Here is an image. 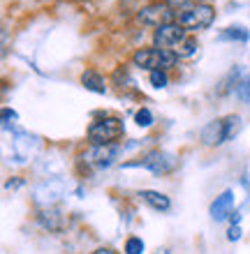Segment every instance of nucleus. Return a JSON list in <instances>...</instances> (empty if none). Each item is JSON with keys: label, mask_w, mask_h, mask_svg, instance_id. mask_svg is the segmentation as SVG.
Returning <instances> with one entry per match:
<instances>
[{"label": "nucleus", "mask_w": 250, "mask_h": 254, "mask_svg": "<svg viewBox=\"0 0 250 254\" xmlns=\"http://www.w3.org/2000/svg\"><path fill=\"white\" fill-rule=\"evenodd\" d=\"M178 58H181V56L176 54V51L149 47V49H139V51H135L132 63H135L137 67H142V69H149V72H158V69L167 72L169 67H174L176 63H178Z\"/></svg>", "instance_id": "nucleus-1"}, {"label": "nucleus", "mask_w": 250, "mask_h": 254, "mask_svg": "<svg viewBox=\"0 0 250 254\" xmlns=\"http://www.w3.org/2000/svg\"><path fill=\"white\" fill-rule=\"evenodd\" d=\"M241 129V118L239 116H225L218 121H211L209 125L202 129V141L204 146H220L225 141H230L234 134Z\"/></svg>", "instance_id": "nucleus-2"}, {"label": "nucleus", "mask_w": 250, "mask_h": 254, "mask_svg": "<svg viewBox=\"0 0 250 254\" xmlns=\"http://www.w3.org/2000/svg\"><path fill=\"white\" fill-rule=\"evenodd\" d=\"M123 132H125V127H123L121 118L107 116L102 121L90 123V127H88V141H90V146H107V143H116L123 136Z\"/></svg>", "instance_id": "nucleus-3"}, {"label": "nucleus", "mask_w": 250, "mask_h": 254, "mask_svg": "<svg viewBox=\"0 0 250 254\" xmlns=\"http://www.w3.org/2000/svg\"><path fill=\"white\" fill-rule=\"evenodd\" d=\"M213 19H216V12H213V7L209 2H195V5L183 7L176 21L185 30H204V28H209L213 23Z\"/></svg>", "instance_id": "nucleus-4"}, {"label": "nucleus", "mask_w": 250, "mask_h": 254, "mask_svg": "<svg viewBox=\"0 0 250 254\" xmlns=\"http://www.w3.org/2000/svg\"><path fill=\"white\" fill-rule=\"evenodd\" d=\"M176 19H178V12H174V7L167 5V2L146 5L137 14V21H139L142 26H149V28H163V26H167V23H174Z\"/></svg>", "instance_id": "nucleus-5"}, {"label": "nucleus", "mask_w": 250, "mask_h": 254, "mask_svg": "<svg viewBox=\"0 0 250 254\" xmlns=\"http://www.w3.org/2000/svg\"><path fill=\"white\" fill-rule=\"evenodd\" d=\"M176 164H178V160H176L171 153H165V150H151V153L144 155L139 162H128L125 167H144V169H149L151 174L165 176V174H171V171L176 169Z\"/></svg>", "instance_id": "nucleus-6"}, {"label": "nucleus", "mask_w": 250, "mask_h": 254, "mask_svg": "<svg viewBox=\"0 0 250 254\" xmlns=\"http://www.w3.org/2000/svg\"><path fill=\"white\" fill-rule=\"evenodd\" d=\"M153 42H156L158 49H167V51H174L185 42V28L181 23H167L163 28H156L153 33Z\"/></svg>", "instance_id": "nucleus-7"}, {"label": "nucleus", "mask_w": 250, "mask_h": 254, "mask_svg": "<svg viewBox=\"0 0 250 254\" xmlns=\"http://www.w3.org/2000/svg\"><path fill=\"white\" fill-rule=\"evenodd\" d=\"M118 157V143H107V146H90L88 153H83V162L88 167L95 169H107L114 164Z\"/></svg>", "instance_id": "nucleus-8"}, {"label": "nucleus", "mask_w": 250, "mask_h": 254, "mask_svg": "<svg viewBox=\"0 0 250 254\" xmlns=\"http://www.w3.org/2000/svg\"><path fill=\"white\" fill-rule=\"evenodd\" d=\"M63 194H65V183L56 181V178H49V181L40 183L35 188V203H40L42 208H51Z\"/></svg>", "instance_id": "nucleus-9"}, {"label": "nucleus", "mask_w": 250, "mask_h": 254, "mask_svg": "<svg viewBox=\"0 0 250 254\" xmlns=\"http://www.w3.org/2000/svg\"><path fill=\"white\" fill-rule=\"evenodd\" d=\"M37 222L42 224V229H47L51 234H58V231H63V227H65V220H63L61 210H56L54 206L42 208L40 213H37Z\"/></svg>", "instance_id": "nucleus-10"}, {"label": "nucleus", "mask_w": 250, "mask_h": 254, "mask_svg": "<svg viewBox=\"0 0 250 254\" xmlns=\"http://www.w3.org/2000/svg\"><path fill=\"white\" fill-rule=\"evenodd\" d=\"M232 206H234V192H223L220 196H216V201L211 203V217L216 222L225 220L227 215H232Z\"/></svg>", "instance_id": "nucleus-11"}, {"label": "nucleus", "mask_w": 250, "mask_h": 254, "mask_svg": "<svg viewBox=\"0 0 250 254\" xmlns=\"http://www.w3.org/2000/svg\"><path fill=\"white\" fill-rule=\"evenodd\" d=\"M37 146H40V139H37V136H30V134H26V132H19V136H16V141H14L16 155L23 157V160L33 157L35 150H37Z\"/></svg>", "instance_id": "nucleus-12"}, {"label": "nucleus", "mask_w": 250, "mask_h": 254, "mask_svg": "<svg viewBox=\"0 0 250 254\" xmlns=\"http://www.w3.org/2000/svg\"><path fill=\"white\" fill-rule=\"evenodd\" d=\"M82 86L86 88V90H93V93H100V95L107 93V81H104L102 74L95 72V69H86V72L82 74Z\"/></svg>", "instance_id": "nucleus-13"}, {"label": "nucleus", "mask_w": 250, "mask_h": 254, "mask_svg": "<svg viewBox=\"0 0 250 254\" xmlns=\"http://www.w3.org/2000/svg\"><path fill=\"white\" fill-rule=\"evenodd\" d=\"M146 203H149L153 210H169L171 208V201H169V196L167 194H163V192H156V190H142V194H139Z\"/></svg>", "instance_id": "nucleus-14"}, {"label": "nucleus", "mask_w": 250, "mask_h": 254, "mask_svg": "<svg viewBox=\"0 0 250 254\" xmlns=\"http://www.w3.org/2000/svg\"><path fill=\"white\" fill-rule=\"evenodd\" d=\"M220 40H239V42H246V40H248V30H244L241 26L227 28V30L220 35Z\"/></svg>", "instance_id": "nucleus-15"}, {"label": "nucleus", "mask_w": 250, "mask_h": 254, "mask_svg": "<svg viewBox=\"0 0 250 254\" xmlns=\"http://www.w3.org/2000/svg\"><path fill=\"white\" fill-rule=\"evenodd\" d=\"M135 121H137V125H139V127H151V125H153V114H151L146 107H142L135 114Z\"/></svg>", "instance_id": "nucleus-16"}, {"label": "nucleus", "mask_w": 250, "mask_h": 254, "mask_svg": "<svg viewBox=\"0 0 250 254\" xmlns=\"http://www.w3.org/2000/svg\"><path fill=\"white\" fill-rule=\"evenodd\" d=\"M151 86L153 88H167V83H169V76H167V72H163V69H158V72H151Z\"/></svg>", "instance_id": "nucleus-17"}, {"label": "nucleus", "mask_w": 250, "mask_h": 254, "mask_svg": "<svg viewBox=\"0 0 250 254\" xmlns=\"http://www.w3.org/2000/svg\"><path fill=\"white\" fill-rule=\"evenodd\" d=\"M142 252H144V241L142 238H137V236L128 238V243H125V254H142Z\"/></svg>", "instance_id": "nucleus-18"}, {"label": "nucleus", "mask_w": 250, "mask_h": 254, "mask_svg": "<svg viewBox=\"0 0 250 254\" xmlns=\"http://www.w3.org/2000/svg\"><path fill=\"white\" fill-rule=\"evenodd\" d=\"M237 95L241 102H250V74H246V79L237 86Z\"/></svg>", "instance_id": "nucleus-19"}, {"label": "nucleus", "mask_w": 250, "mask_h": 254, "mask_svg": "<svg viewBox=\"0 0 250 254\" xmlns=\"http://www.w3.org/2000/svg\"><path fill=\"white\" fill-rule=\"evenodd\" d=\"M195 49H197V42L195 40H185L181 47L176 49V54H178V56H192V54H195Z\"/></svg>", "instance_id": "nucleus-20"}, {"label": "nucleus", "mask_w": 250, "mask_h": 254, "mask_svg": "<svg viewBox=\"0 0 250 254\" xmlns=\"http://www.w3.org/2000/svg\"><path fill=\"white\" fill-rule=\"evenodd\" d=\"M227 238H230V241H239V238H241V227H239V224H232Z\"/></svg>", "instance_id": "nucleus-21"}, {"label": "nucleus", "mask_w": 250, "mask_h": 254, "mask_svg": "<svg viewBox=\"0 0 250 254\" xmlns=\"http://www.w3.org/2000/svg\"><path fill=\"white\" fill-rule=\"evenodd\" d=\"M167 5H171V7H178V5H188L190 0H165Z\"/></svg>", "instance_id": "nucleus-22"}, {"label": "nucleus", "mask_w": 250, "mask_h": 254, "mask_svg": "<svg viewBox=\"0 0 250 254\" xmlns=\"http://www.w3.org/2000/svg\"><path fill=\"white\" fill-rule=\"evenodd\" d=\"M90 254H116L114 250H109V248H100V250H95V252H90Z\"/></svg>", "instance_id": "nucleus-23"}, {"label": "nucleus", "mask_w": 250, "mask_h": 254, "mask_svg": "<svg viewBox=\"0 0 250 254\" xmlns=\"http://www.w3.org/2000/svg\"><path fill=\"white\" fill-rule=\"evenodd\" d=\"M230 217H232V224H239V222H241V215H239V213L230 215Z\"/></svg>", "instance_id": "nucleus-24"}]
</instances>
